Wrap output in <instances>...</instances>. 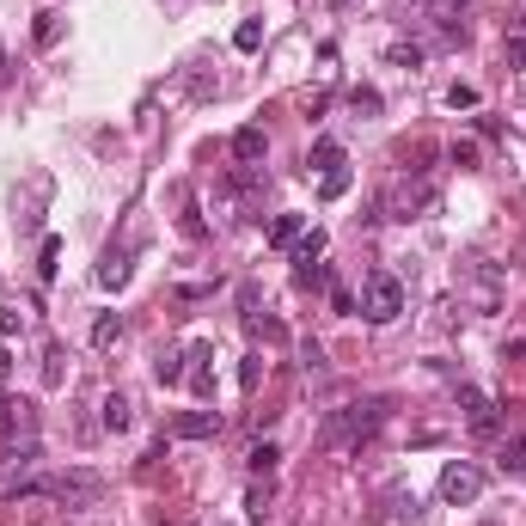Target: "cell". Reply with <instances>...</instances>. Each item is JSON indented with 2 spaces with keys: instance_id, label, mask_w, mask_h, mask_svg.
<instances>
[{
  "instance_id": "1",
  "label": "cell",
  "mask_w": 526,
  "mask_h": 526,
  "mask_svg": "<svg viewBox=\"0 0 526 526\" xmlns=\"http://www.w3.org/2000/svg\"><path fill=\"white\" fill-rule=\"evenodd\" d=\"M380 422H386V398L343 404V410H331V417H324V428H318V447H331V453L361 447V441H374V435H380Z\"/></svg>"
},
{
  "instance_id": "33",
  "label": "cell",
  "mask_w": 526,
  "mask_h": 526,
  "mask_svg": "<svg viewBox=\"0 0 526 526\" xmlns=\"http://www.w3.org/2000/svg\"><path fill=\"white\" fill-rule=\"evenodd\" d=\"M447 105H453V110H471V105H478V86H447Z\"/></svg>"
},
{
  "instance_id": "15",
  "label": "cell",
  "mask_w": 526,
  "mask_h": 526,
  "mask_svg": "<svg viewBox=\"0 0 526 526\" xmlns=\"http://www.w3.org/2000/svg\"><path fill=\"white\" fill-rule=\"evenodd\" d=\"M496 465H502V478H526V435H514V441H502V453H496Z\"/></svg>"
},
{
  "instance_id": "24",
  "label": "cell",
  "mask_w": 526,
  "mask_h": 526,
  "mask_svg": "<svg viewBox=\"0 0 526 526\" xmlns=\"http://www.w3.org/2000/svg\"><path fill=\"white\" fill-rule=\"evenodd\" d=\"M306 166H318V172L343 166V147H337V141H313V160H306Z\"/></svg>"
},
{
  "instance_id": "32",
  "label": "cell",
  "mask_w": 526,
  "mask_h": 526,
  "mask_svg": "<svg viewBox=\"0 0 526 526\" xmlns=\"http://www.w3.org/2000/svg\"><path fill=\"white\" fill-rule=\"evenodd\" d=\"M246 514H251V521H263V514H270V484H257V490L246 496Z\"/></svg>"
},
{
  "instance_id": "11",
  "label": "cell",
  "mask_w": 526,
  "mask_h": 526,
  "mask_svg": "<svg viewBox=\"0 0 526 526\" xmlns=\"http://www.w3.org/2000/svg\"><path fill=\"white\" fill-rule=\"evenodd\" d=\"M263 153H270V135H263L257 123H246V129H233V160H239V166H257Z\"/></svg>"
},
{
  "instance_id": "25",
  "label": "cell",
  "mask_w": 526,
  "mask_h": 526,
  "mask_svg": "<svg viewBox=\"0 0 526 526\" xmlns=\"http://www.w3.org/2000/svg\"><path fill=\"white\" fill-rule=\"evenodd\" d=\"M349 110H355V116H380V92H374V86H355Z\"/></svg>"
},
{
  "instance_id": "26",
  "label": "cell",
  "mask_w": 526,
  "mask_h": 526,
  "mask_svg": "<svg viewBox=\"0 0 526 526\" xmlns=\"http://www.w3.org/2000/svg\"><path fill=\"white\" fill-rule=\"evenodd\" d=\"M276 459H281V447H276V441H257L246 465H251V471H276Z\"/></svg>"
},
{
  "instance_id": "9",
  "label": "cell",
  "mask_w": 526,
  "mask_h": 526,
  "mask_svg": "<svg viewBox=\"0 0 526 526\" xmlns=\"http://www.w3.org/2000/svg\"><path fill=\"white\" fill-rule=\"evenodd\" d=\"M19 435H37V404L0 392V441H19Z\"/></svg>"
},
{
  "instance_id": "4",
  "label": "cell",
  "mask_w": 526,
  "mask_h": 526,
  "mask_svg": "<svg viewBox=\"0 0 526 526\" xmlns=\"http://www.w3.org/2000/svg\"><path fill=\"white\" fill-rule=\"evenodd\" d=\"M441 209V190H435V177H398L392 184V203H386V214H398V220H422V214H435Z\"/></svg>"
},
{
  "instance_id": "5",
  "label": "cell",
  "mask_w": 526,
  "mask_h": 526,
  "mask_svg": "<svg viewBox=\"0 0 526 526\" xmlns=\"http://www.w3.org/2000/svg\"><path fill=\"white\" fill-rule=\"evenodd\" d=\"M478 496H484V471H478L471 459H447V465H441V502H447V508H471Z\"/></svg>"
},
{
  "instance_id": "13",
  "label": "cell",
  "mask_w": 526,
  "mask_h": 526,
  "mask_svg": "<svg viewBox=\"0 0 526 526\" xmlns=\"http://www.w3.org/2000/svg\"><path fill=\"white\" fill-rule=\"evenodd\" d=\"M502 62H508L514 73H526V19L508 25V37H502Z\"/></svg>"
},
{
  "instance_id": "8",
  "label": "cell",
  "mask_w": 526,
  "mask_h": 526,
  "mask_svg": "<svg viewBox=\"0 0 526 526\" xmlns=\"http://www.w3.org/2000/svg\"><path fill=\"white\" fill-rule=\"evenodd\" d=\"M220 435V410H177L166 422V441H214Z\"/></svg>"
},
{
  "instance_id": "31",
  "label": "cell",
  "mask_w": 526,
  "mask_h": 526,
  "mask_svg": "<svg viewBox=\"0 0 526 526\" xmlns=\"http://www.w3.org/2000/svg\"><path fill=\"white\" fill-rule=\"evenodd\" d=\"M447 160H453L459 172H471V166H478V147H471V141H453V147H447Z\"/></svg>"
},
{
  "instance_id": "21",
  "label": "cell",
  "mask_w": 526,
  "mask_h": 526,
  "mask_svg": "<svg viewBox=\"0 0 526 526\" xmlns=\"http://www.w3.org/2000/svg\"><path fill=\"white\" fill-rule=\"evenodd\" d=\"M6 465H37V435H19V441H6Z\"/></svg>"
},
{
  "instance_id": "30",
  "label": "cell",
  "mask_w": 526,
  "mask_h": 526,
  "mask_svg": "<svg viewBox=\"0 0 526 526\" xmlns=\"http://www.w3.org/2000/svg\"><path fill=\"white\" fill-rule=\"evenodd\" d=\"M257 380H263V355H246V361H239V386L257 392Z\"/></svg>"
},
{
  "instance_id": "22",
  "label": "cell",
  "mask_w": 526,
  "mask_h": 526,
  "mask_svg": "<svg viewBox=\"0 0 526 526\" xmlns=\"http://www.w3.org/2000/svg\"><path fill=\"white\" fill-rule=\"evenodd\" d=\"M56 263H62V239L49 233V239H43V251H37V276H43V281H56Z\"/></svg>"
},
{
  "instance_id": "6",
  "label": "cell",
  "mask_w": 526,
  "mask_h": 526,
  "mask_svg": "<svg viewBox=\"0 0 526 526\" xmlns=\"http://www.w3.org/2000/svg\"><path fill=\"white\" fill-rule=\"evenodd\" d=\"M459 410H465V428L478 441H496L502 435V404H496L484 386H459Z\"/></svg>"
},
{
  "instance_id": "23",
  "label": "cell",
  "mask_w": 526,
  "mask_h": 526,
  "mask_svg": "<svg viewBox=\"0 0 526 526\" xmlns=\"http://www.w3.org/2000/svg\"><path fill=\"white\" fill-rule=\"evenodd\" d=\"M116 337H123V318H116V313H105L99 324H92V349H110Z\"/></svg>"
},
{
  "instance_id": "35",
  "label": "cell",
  "mask_w": 526,
  "mask_h": 526,
  "mask_svg": "<svg viewBox=\"0 0 526 526\" xmlns=\"http://www.w3.org/2000/svg\"><path fill=\"white\" fill-rule=\"evenodd\" d=\"M62 361H68V355L49 349V361H43V380H49V386H62Z\"/></svg>"
},
{
  "instance_id": "12",
  "label": "cell",
  "mask_w": 526,
  "mask_h": 526,
  "mask_svg": "<svg viewBox=\"0 0 526 526\" xmlns=\"http://www.w3.org/2000/svg\"><path fill=\"white\" fill-rule=\"evenodd\" d=\"M428 19L447 37H465V25H459V19H465V0H428Z\"/></svg>"
},
{
  "instance_id": "3",
  "label": "cell",
  "mask_w": 526,
  "mask_h": 526,
  "mask_svg": "<svg viewBox=\"0 0 526 526\" xmlns=\"http://www.w3.org/2000/svg\"><path fill=\"white\" fill-rule=\"evenodd\" d=\"M398 313H404V281L392 270H367L361 276V318L367 324H392Z\"/></svg>"
},
{
  "instance_id": "36",
  "label": "cell",
  "mask_w": 526,
  "mask_h": 526,
  "mask_svg": "<svg viewBox=\"0 0 526 526\" xmlns=\"http://www.w3.org/2000/svg\"><path fill=\"white\" fill-rule=\"evenodd\" d=\"M6 380H13V355L0 349V386H6Z\"/></svg>"
},
{
  "instance_id": "29",
  "label": "cell",
  "mask_w": 526,
  "mask_h": 526,
  "mask_svg": "<svg viewBox=\"0 0 526 526\" xmlns=\"http://www.w3.org/2000/svg\"><path fill=\"white\" fill-rule=\"evenodd\" d=\"M392 68H422V43H392Z\"/></svg>"
},
{
  "instance_id": "20",
  "label": "cell",
  "mask_w": 526,
  "mask_h": 526,
  "mask_svg": "<svg viewBox=\"0 0 526 526\" xmlns=\"http://www.w3.org/2000/svg\"><path fill=\"white\" fill-rule=\"evenodd\" d=\"M153 380H160V386H177V380H184V355L166 349L160 361H153Z\"/></svg>"
},
{
  "instance_id": "16",
  "label": "cell",
  "mask_w": 526,
  "mask_h": 526,
  "mask_svg": "<svg viewBox=\"0 0 526 526\" xmlns=\"http://www.w3.org/2000/svg\"><path fill=\"white\" fill-rule=\"evenodd\" d=\"M349 184H355L349 166H331V172H318V196H324V203H337V196H349Z\"/></svg>"
},
{
  "instance_id": "38",
  "label": "cell",
  "mask_w": 526,
  "mask_h": 526,
  "mask_svg": "<svg viewBox=\"0 0 526 526\" xmlns=\"http://www.w3.org/2000/svg\"><path fill=\"white\" fill-rule=\"evenodd\" d=\"M0 62H6V49H0Z\"/></svg>"
},
{
  "instance_id": "28",
  "label": "cell",
  "mask_w": 526,
  "mask_h": 526,
  "mask_svg": "<svg viewBox=\"0 0 526 526\" xmlns=\"http://www.w3.org/2000/svg\"><path fill=\"white\" fill-rule=\"evenodd\" d=\"M56 37H62V13H37V43L49 49Z\"/></svg>"
},
{
  "instance_id": "19",
  "label": "cell",
  "mask_w": 526,
  "mask_h": 526,
  "mask_svg": "<svg viewBox=\"0 0 526 526\" xmlns=\"http://www.w3.org/2000/svg\"><path fill=\"white\" fill-rule=\"evenodd\" d=\"M324 246H331V239H324V233H300V239H294V263H300V270H306V263H318V257H324Z\"/></svg>"
},
{
  "instance_id": "2",
  "label": "cell",
  "mask_w": 526,
  "mask_h": 526,
  "mask_svg": "<svg viewBox=\"0 0 526 526\" xmlns=\"http://www.w3.org/2000/svg\"><path fill=\"white\" fill-rule=\"evenodd\" d=\"M459 300L471 313H502V270L484 263V257H465L459 263Z\"/></svg>"
},
{
  "instance_id": "27",
  "label": "cell",
  "mask_w": 526,
  "mask_h": 526,
  "mask_svg": "<svg viewBox=\"0 0 526 526\" xmlns=\"http://www.w3.org/2000/svg\"><path fill=\"white\" fill-rule=\"evenodd\" d=\"M257 43H263V25H257V19H246V25H239V31H233V49H257Z\"/></svg>"
},
{
  "instance_id": "18",
  "label": "cell",
  "mask_w": 526,
  "mask_h": 526,
  "mask_svg": "<svg viewBox=\"0 0 526 526\" xmlns=\"http://www.w3.org/2000/svg\"><path fill=\"white\" fill-rule=\"evenodd\" d=\"M300 233H306V214H276L270 220V246H294Z\"/></svg>"
},
{
  "instance_id": "34",
  "label": "cell",
  "mask_w": 526,
  "mask_h": 526,
  "mask_svg": "<svg viewBox=\"0 0 526 526\" xmlns=\"http://www.w3.org/2000/svg\"><path fill=\"white\" fill-rule=\"evenodd\" d=\"M502 361H526V337L514 331V337H502Z\"/></svg>"
},
{
  "instance_id": "7",
  "label": "cell",
  "mask_w": 526,
  "mask_h": 526,
  "mask_svg": "<svg viewBox=\"0 0 526 526\" xmlns=\"http://www.w3.org/2000/svg\"><path fill=\"white\" fill-rule=\"evenodd\" d=\"M99 490H105L99 471H56L43 484H25V496H56V502H86V496H99Z\"/></svg>"
},
{
  "instance_id": "17",
  "label": "cell",
  "mask_w": 526,
  "mask_h": 526,
  "mask_svg": "<svg viewBox=\"0 0 526 526\" xmlns=\"http://www.w3.org/2000/svg\"><path fill=\"white\" fill-rule=\"evenodd\" d=\"M129 281V251H105V263H99V288H123Z\"/></svg>"
},
{
  "instance_id": "10",
  "label": "cell",
  "mask_w": 526,
  "mask_h": 526,
  "mask_svg": "<svg viewBox=\"0 0 526 526\" xmlns=\"http://www.w3.org/2000/svg\"><path fill=\"white\" fill-rule=\"evenodd\" d=\"M184 361H190V386L203 392V398H214V343H190V349H184Z\"/></svg>"
},
{
  "instance_id": "14",
  "label": "cell",
  "mask_w": 526,
  "mask_h": 526,
  "mask_svg": "<svg viewBox=\"0 0 526 526\" xmlns=\"http://www.w3.org/2000/svg\"><path fill=\"white\" fill-rule=\"evenodd\" d=\"M99 422H105L110 435H123V428L135 422V417H129V398H123V392H110L105 404H99Z\"/></svg>"
},
{
  "instance_id": "37",
  "label": "cell",
  "mask_w": 526,
  "mask_h": 526,
  "mask_svg": "<svg viewBox=\"0 0 526 526\" xmlns=\"http://www.w3.org/2000/svg\"><path fill=\"white\" fill-rule=\"evenodd\" d=\"M331 6H349V0H331Z\"/></svg>"
}]
</instances>
